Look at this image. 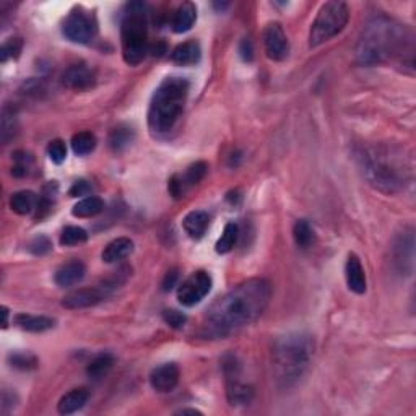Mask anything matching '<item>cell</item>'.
<instances>
[{"instance_id": "6da1fadb", "label": "cell", "mask_w": 416, "mask_h": 416, "mask_svg": "<svg viewBox=\"0 0 416 416\" xmlns=\"http://www.w3.org/2000/svg\"><path fill=\"white\" fill-rule=\"evenodd\" d=\"M272 286L267 280L243 281L208 307L204 320V335L223 338L256 322L267 309Z\"/></svg>"}, {"instance_id": "7a4b0ae2", "label": "cell", "mask_w": 416, "mask_h": 416, "mask_svg": "<svg viewBox=\"0 0 416 416\" xmlns=\"http://www.w3.org/2000/svg\"><path fill=\"white\" fill-rule=\"evenodd\" d=\"M413 38L410 31L392 18L379 15L366 23L356 46V57L361 64L375 65L392 59H404V54H413Z\"/></svg>"}, {"instance_id": "3957f363", "label": "cell", "mask_w": 416, "mask_h": 416, "mask_svg": "<svg viewBox=\"0 0 416 416\" xmlns=\"http://www.w3.org/2000/svg\"><path fill=\"white\" fill-rule=\"evenodd\" d=\"M358 160L369 184L386 194L405 189L411 179L410 160L400 146L388 143L364 146Z\"/></svg>"}, {"instance_id": "277c9868", "label": "cell", "mask_w": 416, "mask_h": 416, "mask_svg": "<svg viewBox=\"0 0 416 416\" xmlns=\"http://www.w3.org/2000/svg\"><path fill=\"white\" fill-rule=\"evenodd\" d=\"M314 355V340L306 332L286 333L272 351L274 374L280 387H292L303 377Z\"/></svg>"}, {"instance_id": "5b68a950", "label": "cell", "mask_w": 416, "mask_h": 416, "mask_svg": "<svg viewBox=\"0 0 416 416\" xmlns=\"http://www.w3.org/2000/svg\"><path fill=\"white\" fill-rule=\"evenodd\" d=\"M190 83L182 77H166L151 96L149 127L153 133L171 132L184 113Z\"/></svg>"}, {"instance_id": "8992f818", "label": "cell", "mask_w": 416, "mask_h": 416, "mask_svg": "<svg viewBox=\"0 0 416 416\" xmlns=\"http://www.w3.org/2000/svg\"><path fill=\"white\" fill-rule=\"evenodd\" d=\"M122 57L129 65H138L149 52V10L143 2H129L120 21Z\"/></svg>"}, {"instance_id": "52a82bcc", "label": "cell", "mask_w": 416, "mask_h": 416, "mask_svg": "<svg viewBox=\"0 0 416 416\" xmlns=\"http://www.w3.org/2000/svg\"><path fill=\"white\" fill-rule=\"evenodd\" d=\"M350 20V10L345 2H327L320 7L309 31V46L317 47L333 36L342 33Z\"/></svg>"}, {"instance_id": "ba28073f", "label": "cell", "mask_w": 416, "mask_h": 416, "mask_svg": "<svg viewBox=\"0 0 416 416\" xmlns=\"http://www.w3.org/2000/svg\"><path fill=\"white\" fill-rule=\"evenodd\" d=\"M62 33L72 43L88 44L95 39L98 33V23L95 17L89 15V12L83 10V8H75L64 20Z\"/></svg>"}, {"instance_id": "9c48e42d", "label": "cell", "mask_w": 416, "mask_h": 416, "mask_svg": "<svg viewBox=\"0 0 416 416\" xmlns=\"http://www.w3.org/2000/svg\"><path fill=\"white\" fill-rule=\"evenodd\" d=\"M212 289V276L200 270L192 274L177 289V299L182 306L192 307L199 304Z\"/></svg>"}, {"instance_id": "30bf717a", "label": "cell", "mask_w": 416, "mask_h": 416, "mask_svg": "<svg viewBox=\"0 0 416 416\" xmlns=\"http://www.w3.org/2000/svg\"><path fill=\"white\" fill-rule=\"evenodd\" d=\"M208 171V164L205 161H197V163L190 164L189 168L186 169L184 174H176L169 179L168 184V190L174 199H181L184 197L187 190L190 189L192 186L199 184L200 181L205 177V174Z\"/></svg>"}, {"instance_id": "8fae6325", "label": "cell", "mask_w": 416, "mask_h": 416, "mask_svg": "<svg viewBox=\"0 0 416 416\" xmlns=\"http://www.w3.org/2000/svg\"><path fill=\"white\" fill-rule=\"evenodd\" d=\"M263 44H265V52L268 59L281 62L288 57L289 54V41L286 38L283 26L280 23H268L263 30Z\"/></svg>"}, {"instance_id": "7c38bea8", "label": "cell", "mask_w": 416, "mask_h": 416, "mask_svg": "<svg viewBox=\"0 0 416 416\" xmlns=\"http://www.w3.org/2000/svg\"><path fill=\"white\" fill-rule=\"evenodd\" d=\"M109 289L105 285L95 286V288H80L67 294L62 299V306L67 309H85V307L96 306L102 299L109 296Z\"/></svg>"}, {"instance_id": "4fadbf2b", "label": "cell", "mask_w": 416, "mask_h": 416, "mask_svg": "<svg viewBox=\"0 0 416 416\" xmlns=\"http://www.w3.org/2000/svg\"><path fill=\"white\" fill-rule=\"evenodd\" d=\"M179 368L174 363H164L151 371L150 384L156 392L166 393L176 388L179 384Z\"/></svg>"}, {"instance_id": "5bb4252c", "label": "cell", "mask_w": 416, "mask_h": 416, "mask_svg": "<svg viewBox=\"0 0 416 416\" xmlns=\"http://www.w3.org/2000/svg\"><path fill=\"white\" fill-rule=\"evenodd\" d=\"M62 83L67 88L75 89V91H85V89L91 88L93 83H95V74L85 64L70 65L62 74Z\"/></svg>"}, {"instance_id": "9a60e30c", "label": "cell", "mask_w": 416, "mask_h": 416, "mask_svg": "<svg viewBox=\"0 0 416 416\" xmlns=\"http://www.w3.org/2000/svg\"><path fill=\"white\" fill-rule=\"evenodd\" d=\"M345 276H347V285L353 293L356 294H364L368 283H366V274L364 268L361 265L360 257L356 254H350L348 256L347 265H345Z\"/></svg>"}, {"instance_id": "2e32d148", "label": "cell", "mask_w": 416, "mask_h": 416, "mask_svg": "<svg viewBox=\"0 0 416 416\" xmlns=\"http://www.w3.org/2000/svg\"><path fill=\"white\" fill-rule=\"evenodd\" d=\"M85 274H87V267H85L83 262L80 261H72L65 265H62L59 270L56 272V280L57 286L61 288H69V286H74L80 283L85 278Z\"/></svg>"}, {"instance_id": "e0dca14e", "label": "cell", "mask_w": 416, "mask_h": 416, "mask_svg": "<svg viewBox=\"0 0 416 416\" xmlns=\"http://www.w3.org/2000/svg\"><path fill=\"white\" fill-rule=\"evenodd\" d=\"M226 395L231 405H248L254 397V391L250 386H245L239 381V375L226 377Z\"/></svg>"}, {"instance_id": "ac0fdd59", "label": "cell", "mask_w": 416, "mask_h": 416, "mask_svg": "<svg viewBox=\"0 0 416 416\" xmlns=\"http://www.w3.org/2000/svg\"><path fill=\"white\" fill-rule=\"evenodd\" d=\"M208 226H210V217L207 212H202V210L190 212L189 215H186V218L182 220V228H184V231L189 234V238L195 241L204 238Z\"/></svg>"}, {"instance_id": "d6986e66", "label": "cell", "mask_w": 416, "mask_h": 416, "mask_svg": "<svg viewBox=\"0 0 416 416\" xmlns=\"http://www.w3.org/2000/svg\"><path fill=\"white\" fill-rule=\"evenodd\" d=\"M133 252V243L129 238H118L111 241L102 250L101 259L106 263H116L127 259Z\"/></svg>"}, {"instance_id": "ffe728a7", "label": "cell", "mask_w": 416, "mask_h": 416, "mask_svg": "<svg viewBox=\"0 0 416 416\" xmlns=\"http://www.w3.org/2000/svg\"><path fill=\"white\" fill-rule=\"evenodd\" d=\"M15 324L21 330H26V332L41 333V332H46V330L54 329L56 320L47 316H33V314H25L23 312V314L15 316Z\"/></svg>"}, {"instance_id": "44dd1931", "label": "cell", "mask_w": 416, "mask_h": 416, "mask_svg": "<svg viewBox=\"0 0 416 416\" xmlns=\"http://www.w3.org/2000/svg\"><path fill=\"white\" fill-rule=\"evenodd\" d=\"M200 56H202V51H200L199 43L186 41L174 47L171 61L177 65H195L199 64Z\"/></svg>"}, {"instance_id": "7402d4cb", "label": "cell", "mask_w": 416, "mask_h": 416, "mask_svg": "<svg viewBox=\"0 0 416 416\" xmlns=\"http://www.w3.org/2000/svg\"><path fill=\"white\" fill-rule=\"evenodd\" d=\"M197 20V8L194 3L186 2L182 3L181 7L174 12L171 26L174 33H187V31L192 30Z\"/></svg>"}, {"instance_id": "603a6c76", "label": "cell", "mask_w": 416, "mask_h": 416, "mask_svg": "<svg viewBox=\"0 0 416 416\" xmlns=\"http://www.w3.org/2000/svg\"><path fill=\"white\" fill-rule=\"evenodd\" d=\"M89 393L87 388H74V391H70L69 393H65L64 397H62L59 405H57V411H59L61 415H72L75 413V411L82 410L85 405H87Z\"/></svg>"}, {"instance_id": "cb8c5ba5", "label": "cell", "mask_w": 416, "mask_h": 416, "mask_svg": "<svg viewBox=\"0 0 416 416\" xmlns=\"http://www.w3.org/2000/svg\"><path fill=\"white\" fill-rule=\"evenodd\" d=\"M39 205V197L31 190L15 192L10 197V208L17 215H30L33 213Z\"/></svg>"}, {"instance_id": "d4e9b609", "label": "cell", "mask_w": 416, "mask_h": 416, "mask_svg": "<svg viewBox=\"0 0 416 416\" xmlns=\"http://www.w3.org/2000/svg\"><path fill=\"white\" fill-rule=\"evenodd\" d=\"M413 232H408V236H400L399 241H397L395 248V263L399 265L400 272L405 270V263H413Z\"/></svg>"}, {"instance_id": "484cf974", "label": "cell", "mask_w": 416, "mask_h": 416, "mask_svg": "<svg viewBox=\"0 0 416 416\" xmlns=\"http://www.w3.org/2000/svg\"><path fill=\"white\" fill-rule=\"evenodd\" d=\"M102 208H105V202H102L100 197L91 195L80 200V202L72 208V215L77 218H91L96 217L98 213H101Z\"/></svg>"}, {"instance_id": "4316f807", "label": "cell", "mask_w": 416, "mask_h": 416, "mask_svg": "<svg viewBox=\"0 0 416 416\" xmlns=\"http://www.w3.org/2000/svg\"><path fill=\"white\" fill-rule=\"evenodd\" d=\"M293 238L298 248L307 249L316 243V231L307 220H298L293 226Z\"/></svg>"}, {"instance_id": "83f0119b", "label": "cell", "mask_w": 416, "mask_h": 416, "mask_svg": "<svg viewBox=\"0 0 416 416\" xmlns=\"http://www.w3.org/2000/svg\"><path fill=\"white\" fill-rule=\"evenodd\" d=\"M113 366H114V356L111 355V353H100V355L95 356V360H91V363L88 364L87 373L89 377L98 381V379L105 377Z\"/></svg>"}, {"instance_id": "f1b7e54d", "label": "cell", "mask_w": 416, "mask_h": 416, "mask_svg": "<svg viewBox=\"0 0 416 416\" xmlns=\"http://www.w3.org/2000/svg\"><path fill=\"white\" fill-rule=\"evenodd\" d=\"M96 137L91 132H78L72 137V150L75 155L87 156L95 150Z\"/></svg>"}, {"instance_id": "f546056e", "label": "cell", "mask_w": 416, "mask_h": 416, "mask_svg": "<svg viewBox=\"0 0 416 416\" xmlns=\"http://www.w3.org/2000/svg\"><path fill=\"white\" fill-rule=\"evenodd\" d=\"M238 236H239V228L236 223H228L225 226V230H223L221 238L217 241V245H215V249H217L218 254H228L230 250H232L236 243H238Z\"/></svg>"}, {"instance_id": "4dcf8cb0", "label": "cell", "mask_w": 416, "mask_h": 416, "mask_svg": "<svg viewBox=\"0 0 416 416\" xmlns=\"http://www.w3.org/2000/svg\"><path fill=\"white\" fill-rule=\"evenodd\" d=\"M87 239H88V232L85 231L83 228H78V226H67L61 234V244L65 245V248L83 244Z\"/></svg>"}, {"instance_id": "1f68e13d", "label": "cell", "mask_w": 416, "mask_h": 416, "mask_svg": "<svg viewBox=\"0 0 416 416\" xmlns=\"http://www.w3.org/2000/svg\"><path fill=\"white\" fill-rule=\"evenodd\" d=\"M132 138H133L132 129H127V127L114 129L109 137V145L114 151H122L125 146L131 145Z\"/></svg>"}, {"instance_id": "d6a6232c", "label": "cell", "mask_w": 416, "mask_h": 416, "mask_svg": "<svg viewBox=\"0 0 416 416\" xmlns=\"http://www.w3.org/2000/svg\"><path fill=\"white\" fill-rule=\"evenodd\" d=\"M21 47H23V41L20 38H10L8 41L3 43L2 49H0V61L7 62L8 59L18 57V54L21 52Z\"/></svg>"}, {"instance_id": "836d02e7", "label": "cell", "mask_w": 416, "mask_h": 416, "mask_svg": "<svg viewBox=\"0 0 416 416\" xmlns=\"http://www.w3.org/2000/svg\"><path fill=\"white\" fill-rule=\"evenodd\" d=\"M8 360H10L13 368L23 369V371L33 369L36 368V364H38L36 358L33 355H30V353H13V355L8 356Z\"/></svg>"}, {"instance_id": "e575fe53", "label": "cell", "mask_w": 416, "mask_h": 416, "mask_svg": "<svg viewBox=\"0 0 416 416\" xmlns=\"http://www.w3.org/2000/svg\"><path fill=\"white\" fill-rule=\"evenodd\" d=\"M47 155H49V158H51L52 163L62 164L65 161V158H67V146H65V143L62 142V140H59V138H57V140H52L47 145Z\"/></svg>"}, {"instance_id": "d590c367", "label": "cell", "mask_w": 416, "mask_h": 416, "mask_svg": "<svg viewBox=\"0 0 416 416\" xmlns=\"http://www.w3.org/2000/svg\"><path fill=\"white\" fill-rule=\"evenodd\" d=\"M13 160H15V166H13V176L17 177H23L28 174V169L31 166V163H33V158L28 153H23V151H18L13 156Z\"/></svg>"}, {"instance_id": "8d00e7d4", "label": "cell", "mask_w": 416, "mask_h": 416, "mask_svg": "<svg viewBox=\"0 0 416 416\" xmlns=\"http://www.w3.org/2000/svg\"><path fill=\"white\" fill-rule=\"evenodd\" d=\"M30 252H33L34 256H46L47 252L52 250V243L49 241L46 236H38L30 243Z\"/></svg>"}, {"instance_id": "74e56055", "label": "cell", "mask_w": 416, "mask_h": 416, "mask_svg": "<svg viewBox=\"0 0 416 416\" xmlns=\"http://www.w3.org/2000/svg\"><path fill=\"white\" fill-rule=\"evenodd\" d=\"M163 319L169 325V327H173V329H182L186 325V322H187L186 314H182V312L174 311V309L164 311L163 312Z\"/></svg>"}, {"instance_id": "f35d334b", "label": "cell", "mask_w": 416, "mask_h": 416, "mask_svg": "<svg viewBox=\"0 0 416 416\" xmlns=\"http://www.w3.org/2000/svg\"><path fill=\"white\" fill-rule=\"evenodd\" d=\"M15 116H13V111L6 109L3 111V118H2V138L3 142H7L8 138L13 137V122H15Z\"/></svg>"}, {"instance_id": "ab89813d", "label": "cell", "mask_w": 416, "mask_h": 416, "mask_svg": "<svg viewBox=\"0 0 416 416\" xmlns=\"http://www.w3.org/2000/svg\"><path fill=\"white\" fill-rule=\"evenodd\" d=\"M239 56L244 62H252L254 59V46L249 39H243L239 43Z\"/></svg>"}, {"instance_id": "60d3db41", "label": "cell", "mask_w": 416, "mask_h": 416, "mask_svg": "<svg viewBox=\"0 0 416 416\" xmlns=\"http://www.w3.org/2000/svg\"><path fill=\"white\" fill-rule=\"evenodd\" d=\"M89 192H91V186H89L87 181H77L70 187L69 194L70 197H82V195H88Z\"/></svg>"}, {"instance_id": "b9f144b4", "label": "cell", "mask_w": 416, "mask_h": 416, "mask_svg": "<svg viewBox=\"0 0 416 416\" xmlns=\"http://www.w3.org/2000/svg\"><path fill=\"white\" fill-rule=\"evenodd\" d=\"M177 280H179V272L176 268H174V270H169L163 280V292H171L174 286H176Z\"/></svg>"}, {"instance_id": "7bdbcfd3", "label": "cell", "mask_w": 416, "mask_h": 416, "mask_svg": "<svg viewBox=\"0 0 416 416\" xmlns=\"http://www.w3.org/2000/svg\"><path fill=\"white\" fill-rule=\"evenodd\" d=\"M2 316H3L2 327H3V329H7V327H8V307H6V306L2 307Z\"/></svg>"}, {"instance_id": "ee69618b", "label": "cell", "mask_w": 416, "mask_h": 416, "mask_svg": "<svg viewBox=\"0 0 416 416\" xmlns=\"http://www.w3.org/2000/svg\"><path fill=\"white\" fill-rule=\"evenodd\" d=\"M177 413H182V415H186V413H192V415H202V413H200L199 410H192V408H182L181 411H177Z\"/></svg>"}, {"instance_id": "f6af8a7d", "label": "cell", "mask_w": 416, "mask_h": 416, "mask_svg": "<svg viewBox=\"0 0 416 416\" xmlns=\"http://www.w3.org/2000/svg\"><path fill=\"white\" fill-rule=\"evenodd\" d=\"M215 8H218V10H225V8L230 7V3H213Z\"/></svg>"}]
</instances>
